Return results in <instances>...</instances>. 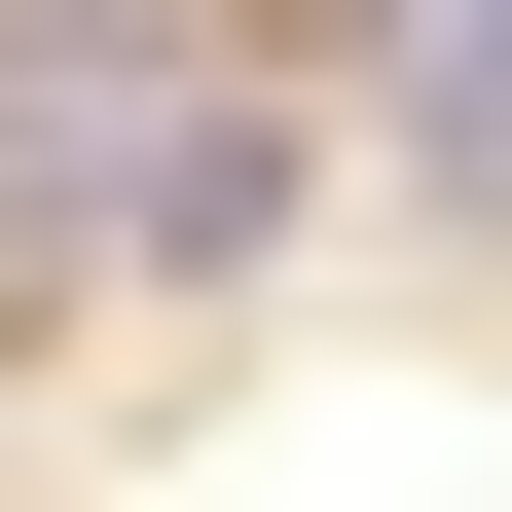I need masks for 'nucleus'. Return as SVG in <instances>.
<instances>
[{
  "label": "nucleus",
  "mask_w": 512,
  "mask_h": 512,
  "mask_svg": "<svg viewBox=\"0 0 512 512\" xmlns=\"http://www.w3.org/2000/svg\"><path fill=\"white\" fill-rule=\"evenodd\" d=\"M403 147H439V183H512V37H403Z\"/></svg>",
  "instance_id": "obj_2"
},
{
  "label": "nucleus",
  "mask_w": 512,
  "mask_h": 512,
  "mask_svg": "<svg viewBox=\"0 0 512 512\" xmlns=\"http://www.w3.org/2000/svg\"><path fill=\"white\" fill-rule=\"evenodd\" d=\"M110 256H256V110L147 37H0V293H110Z\"/></svg>",
  "instance_id": "obj_1"
}]
</instances>
